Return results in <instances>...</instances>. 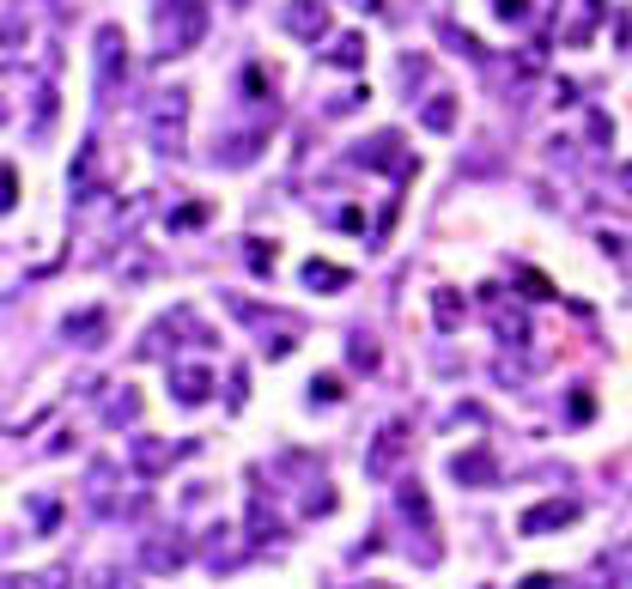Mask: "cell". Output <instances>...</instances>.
<instances>
[{"label":"cell","instance_id":"cell-3","mask_svg":"<svg viewBox=\"0 0 632 589\" xmlns=\"http://www.w3.org/2000/svg\"><path fill=\"white\" fill-rule=\"evenodd\" d=\"M232 310L244 316V322L262 328V353H268V359H286L292 347H298V316H268L262 304H244V298H237Z\"/></svg>","mask_w":632,"mask_h":589},{"label":"cell","instance_id":"cell-11","mask_svg":"<svg viewBox=\"0 0 632 589\" xmlns=\"http://www.w3.org/2000/svg\"><path fill=\"white\" fill-rule=\"evenodd\" d=\"M353 165H371V171H402V165H408V158H402V134H371L365 146H359L353 152Z\"/></svg>","mask_w":632,"mask_h":589},{"label":"cell","instance_id":"cell-20","mask_svg":"<svg viewBox=\"0 0 632 589\" xmlns=\"http://www.w3.org/2000/svg\"><path fill=\"white\" fill-rule=\"evenodd\" d=\"M274 535H280V523H274V511H268V498L256 492L250 498V547H268Z\"/></svg>","mask_w":632,"mask_h":589},{"label":"cell","instance_id":"cell-31","mask_svg":"<svg viewBox=\"0 0 632 589\" xmlns=\"http://www.w3.org/2000/svg\"><path fill=\"white\" fill-rule=\"evenodd\" d=\"M590 140H614V122H608L602 110H590Z\"/></svg>","mask_w":632,"mask_h":589},{"label":"cell","instance_id":"cell-1","mask_svg":"<svg viewBox=\"0 0 632 589\" xmlns=\"http://www.w3.org/2000/svg\"><path fill=\"white\" fill-rule=\"evenodd\" d=\"M153 25H158V55H189L207 37V0H158Z\"/></svg>","mask_w":632,"mask_h":589},{"label":"cell","instance_id":"cell-34","mask_svg":"<svg viewBox=\"0 0 632 589\" xmlns=\"http://www.w3.org/2000/svg\"><path fill=\"white\" fill-rule=\"evenodd\" d=\"M614 189H627V195H632V165H614Z\"/></svg>","mask_w":632,"mask_h":589},{"label":"cell","instance_id":"cell-22","mask_svg":"<svg viewBox=\"0 0 632 589\" xmlns=\"http://www.w3.org/2000/svg\"><path fill=\"white\" fill-rule=\"evenodd\" d=\"M432 316H438V328H462V316H469V304H462V292H432Z\"/></svg>","mask_w":632,"mask_h":589},{"label":"cell","instance_id":"cell-17","mask_svg":"<svg viewBox=\"0 0 632 589\" xmlns=\"http://www.w3.org/2000/svg\"><path fill=\"white\" fill-rule=\"evenodd\" d=\"M256 152H262V134H232V140H219L213 165H256Z\"/></svg>","mask_w":632,"mask_h":589},{"label":"cell","instance_id":"cell-19","mask_svg":"<svg viewBox=\"0 0 632 589\" xmlns=\"http://www.w3.org/2000/svg\"><path fill=\"white\" fill-rule=\"evenodd\" d=\"M74 577H67V565H43V571H19L7 577V589H67Z\"/></svg>","mask_w":632,"mask_h":589},{"label":"cell","instance_id":"cell-18","mask_svg":"<svg viewBox=\"0 0 632 589\" xmlns=\"http://www.w3.org/2000/svg\"><path fill=\"white\" fill-rule=\"evenodd\" d=\"M347 280H353V274H347V268H335V262H323V256H316V262H304V286H311V292H341Z\"/></svg>","mask_w":632,"mask_h":589},{"label":"cell","instance_id":"cell-15","mask_svg":"<svg viewBox=\"0 0 632 589\" xmlns=\"http://www.w3.org/2000/svg\"><path fill=\"white\" fill-rule=\"evenodd\" d=\"M395 505H402V517H408L414 529H432V505H426L420 480H402V486H395Z\"/></svg>","mask_w":632,"mask_h":589},{"label":"cell","instance_id":"cell-9","mask_svg":"<svg viewBox=\"0 0 632 589\" xmlns=\"http://www.w3.org/2000/svg\"><path fill=\"white\" fill-rule=\"evenodd\" d=\"M280 25H286L292 37H311V43H323V31H329V0H286V13H280Z\"/></svg>","mask_w":632,"mask_h":589},{"label":"cell","instance_id":"cell-13","mask_svg":"<svg viewBox=\"0 0 632 589\" xmlns=\"http://www.w3.org/2000/svg\"><path fill=\"white\" fill-rule=\"evenodd\" d=\"M116 79H122V31L104 25L98 31V92H116Z\"/></svg>","mask_w":632,"mask_h":589},{"label":"cell","instance_id":"cell-21","mask_svg":"<svg viewBox=\"0 0 632 589\" xmlns=\"http://www.w3.org/2000/svg\"><path fill=\"white\" fill-rule=\"evenodd\" d=\"M420 122H426L432 134H450V128H456V98H450V92H438L432 104L420 110Z\"/></svg>","mask_w":632,"mask_h":589},{"label":"cell","instance_id":"cell-16","mask_svg":"<svg viewBox=\"0 0 632 589\" xmlns=\"http://www.w3.org/2000/svg\"><path fill=\"white\" fill-rule=\"evenodd\" d=\"M104 328H110V316H104V310H79V316H67V335H74L79 347H104Z\"/></svg>","mask_w":632,"mask_h":589},{"label":"cell","instance_id":"cell-27","mask_svg":"<svg viewBox=\"0 0 632 589\" xmlns=\"http://www.w3.org/2000/svg\"><path fill=\"white\" fill-rule=\"evenodd\" d=\"M225 535H232V529H213V541H207V565H213V571H225V565H237V553L225 547Z\"/></svg>","mask_w":632,"mask_h":589},{"label":"cell","instance_id":"cell-36","mask_svg":"<svg viewBox=\"0 0 632 589\" xmlns=\"http://www.w3.org/2000/svg\"><path fill=\"white\" fill-rule=\"evenodd\" d=\"M353 7H359V13H377V0H353Z\"/></svg>","mask_w":632,"mask_h":589},{"label":"cell","instance_id":"cell-5","mask_svg":"<svg viewBox=\"0 0 632 589\" xmlns=\"http://www.w3.org/2000/svg\"><path fill=\"white\" fill-rule=\"evenodd\" d=\"M578 523V498H541L517 517V535H553V529H572Z\"/></svg>","mask_w":632,"mask_h":589},{"label":"cell","instance_id":"cell-25","mask_svg":"<svg viewBox=\"0 0 632 589\" xmlns=\"http://www.w3.org/2000/svg\"><path fill=\"white\" fill-rule=\"evenodd\" d=\"M104 419H110V426H134V419H140V395H134V389H122L116 401L104 407Z\"/></svg>","mask_w":632,"mask_h":589},{"label":"cell","instance_id":"cell-8","mask_svg":"<svg viewBox=\"0 0 632 589\" xmlns=\"http://www.w3.org/2000/svg\"><path fill=\"white\" fill-rule=\"evenodd\" d=\"M128 498H116V462H92L86 468V511L92 517H122Z\"/></svg>","mask_w":632,"mask_h":589},{"label":"cell","instance_id":"cell-33","mask_svg":"<svg viewBox=\"0 0 632 589\" xmlns=\"http://www.w3.org/2000/svg\"><path fill=\"white\" fill-rule=\"evenodd\" d=\"M250 268H256V274H268V268H274V256H268L262 243H250Z\"/></svg>","mask_w":632,"mask_h":589},{"label":"cell","instance_id":"cell-6","mask_svg":"<svg viewBox=\"0 0 632 589\" xmlns=\"http://www.w3.org/2000/svg\"><path fill=\"white\" fill-rule=\"evenodd\" d=\"M128 462H134V474H140V480H158V474L177 468V444H171V438L140 432V438H128Z\"/></svg>","mask_w":632,"mask_h":589},{"label":"cell","instance_id":"cell-4","mask_svg":"<svg viewBox=\"0 0 632 589\" xmlns=\"http://www.w3.org/2000/svg\"><path fill=\"white\" fill-rule=\"evenodd\" d=\"M402 456H408V426L402 419H390L377 438H371V450H365V468H371V480H390L395 468H402Z\"/></svg>","mask_w":632,"mask_h":589},{"label":"cell","instance_id":"cell-30","mask_svg":"<svg viewBox=\"0 0 632 589\" xmlns=\"http://www.w3.org/2000/svg\"><path fill=\"white\" fill-rule=\"evenodd\" d=\"M304 511H311V517H329V511H335V492H329V486H323V492H311V498H304Z\"/></svg>","mask_w":632,"mask_h":589},{"label":"cell","instance_id":"cell-2","mask_svg":"<svg viewBox=\"0 0 632 589\" xmlns=\"http://www.w3.org/2000/svg\"><path fill=\"white\" fill-rule=\"evenodd\" d=\"M183 128H189V92L183 86H158L146 98V140L158 152H183Z\"/></svg>","mask_w":632,"mask_h":589},{"label":"cell","instance_id":"cell-35","mask_svg":"<svg viewBox=\"0 0 632 589\" xmlns=\"http://www.w3.org/2000/svg\"><path fill=\"white\" fill-rule=\"evenodd\" d=\"M104 589H134V584H122V577H116V571H104Z\"/></svg>","mask_w":632,"mask_h":589},{"label":"cell","instance_id":"cell-7","mask_svg":"<svg viewBox=\"0 0 632 589\" xmlns=\"http://www.w3.org/2000/svg\"><path fill=\"white\" fill-rule=\"evenodd\" d=\"M189 565V541L183 535H140V571H158L171 577Z\"/></svg>","mask_w":632,"mask_h":589},{"label":"cell","instance_id":"cell-23","mask_svg":"<svg viewBox=\"0 0 632 589\" xmlns=\"http://www.w3.org/2000/svg\"><path fill=\"white\" fill-rule=\"evenodd\" d=\"M92 189H98V146H86V152L74 158V195L92 201Z\"/></svg>","mask_w":632,"mask_h":589},{"label":"cell","instance_id":"cell-14","mask_svg":"<svg viewBox=\"0 0 632 589\" xmlns=\"http://www.w3.org/2000/svg\"><path fill=\"white\" fill-rule=\"evenodd\" d=\"M323 61H329V67H341V73L365 67V37H359V31H341V37H335L329 49H323Z\"/></svg>","mask_w":632,"mask_h":589},{"label":"cell","instance_id":"cell-32","mask_svg":"<svg viewBox=\"0 0 632 589\" xmlns=\"http://www.w3.org/2000/svg\"><path fill=\"white\" fill-rule=\"evenodd\" d=\"M444 43H456V49H462V55H481V43H474V37H462V31H456V25H444Z\"/></svg>","mask_w":632,"mask_h":589},{"label":"cell","instance_id":"cell-24","mask_svg":"<svg viewBox=\"0 0 632 589\" xmlns=\"http://www.w3.org/2000/svg\"><path fill=\"white\" fill-rule=\"evenodd\" d=\"M493 328H499V341H505V347H523V341H529L523 310H499V316H493Z\"/></svg>","mask_w":632,"mask_h":589},{"label":"cell","instance_id":"cell-29","mask_svg":"<svg viewBox=\"0 0 632 589\" xmlns=\"http://www.w3.org/2000/svg\"><path fill=\"white\" fill-rule=\"evenodd\" d=\"M311 401H341V377H316L311 383Z\"/></svg>","mask_w":632,"mask_h":589},{"label":"cell","instance_id":"cell-12","mask_svg":"<svg viewBox=\"0 0 632 589\" xmlns=\"http://www.w3.org/2000/svg\"><path fill=\"white\" fill-rule=\"evenodd\" d=\"M213 395V371L207 365H171V401L201 407Z\"/></svg>","mask_w":632,"mask_h":589},{"label":"cell","instance_id":"cell-28","mask_svg":"<svg viewBox=\"0 0 632 589\" xmlns=\"http://www.w3.org/2000/svg\"><path fill=\"white\" fill-rule=\"evenodd\" d=\"M493 13H499L505 25H523V19H529V0H493Z\"/></svg>","mask_w":632,"mask_h":589},{"label":"cell","instance_id":"cell-26","mask_svg":"<svg viewBox=\"0 0 632 589\" xmlns=\"http://www.w3.org/2000/svg\"><path fill=\"white\" fill-rule=\"evenodd\" d=\"M347 359H353V371H377V347H371L365 335H353V341H347Z\"/></svg>","mask_w":632,"mask_h":589},{"label":"cell","instance_id":"cell-10","mask_svg":"<svg viewBox=\"0 0 632 589\" xmlns=\"http://www.w3.org/2000/svg\"><path fill=\"white\" fill-rule=\"evenodd\" d=\"M450 480H462V486H499V462H493L487 450H456V456H450Z\"/></svg>","mask_w":632,"mask_h":589}]
</instances>
